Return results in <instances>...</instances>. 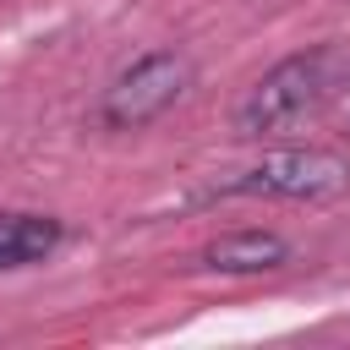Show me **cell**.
<instances>
[{
	"mask_svg": "<svg viewBox=\"0 0 350 350\" xmlns=\"http://www.w3.org/2000/svg\"><path fill=\"white\" fill-rule=\"evenodd\" d=\"M334 66H339V49L334 44H312V49H295L284 60H273L230 109V131L241 142H262V137H279V131H295L301 120H312L328 98H334Z\"/></svg>",
	"mask_w": 350,
	"mask_h": 350,
	"instance_id": "6da1fadb",
	"label": "cell"
},
{
	"mask_svg": "<svg viewBox=\"0 0 350 350\" xmlns=\"http://www.w3.org/2000/svg\"><path fill=\"white\" fill-rule=\"evenodd\" d=\"M350 191V159L323 142H290L268 148L257 164H246L230 180H213L197 202H235V197H268V202H334Z\"/></svg>",
	"mask_w": 350,
	"mask_h": 350,
	"instance_id": "7a4b0ae2",
	"label": "cell"
},
{
	"mask_svg": "<svg viewBox=\"0 0 350 350\" xmlns=\"http://www.w3.org/2000/svg\"><path fill=\"white\" fill-rule=\"evenodd\" d=\"M191 82H197V66L186 49H148L126 71H115V82L98 93L93 120H98V131H115V137L148 131L191 93Z\"/></svg>",
	"mask_w": 350,
	"mask_h": 350,
	"instance_id": "3957f363",
	"label": "cell"
},
{
	"mask_svg": "<svg viewBox=\"0 0 350 350\" xmlns=\"http://www.w3.org/2000/svg\"><path fill=\"white\" fill-rule=\"evenodd\" d=\"M197 262L208 273H230V279H246V273H279L290 262V241L279 230H262V224H246V230H224L213 235Z\"/></svg>",
	"mask_w": 350,
	"mask_h": 350,
	"instance_id": "277c9868",
	"label": "cell"
},
{
	"mask_svg": "<svg viewBox=\"0 0 350 350\" xmlns=\"http://www.w3.org/2000/svg\"><path fill=\"white\" fill-rule=\"evenodd\" d=\"M66 241V224L55 213H38V208H0V273H16V268H38L60 252Z\"/></svg>",
	"mask_w": 350,
	"mask_h": 350,
	"instance_id": "5b68a950",
	"label": "cell"
},
{
	"mask_svg": "<svg viewBox=\"0 0 350 350\" xmlns=\"http://www.w3.org/2000/svg\"><path fill=\"white\" fill-rule=\"evenodd\" d=\"M339 104H345V115H350V77L339 82Z\"/></svg>",
	"mask_w": 350,
	"mask_h": 350,
	"instance_id": "8992f818",
	"label": "cell"
}]
</instances>
